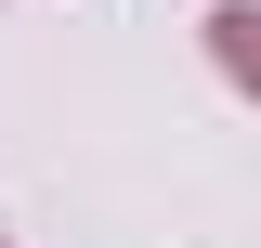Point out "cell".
Returning a JSON list of instances; mask_svg holds the SVG:
<instances>
[{
    "label": "cell",
    "mask_w": 261,
    "mask_h": 248,
    "mask_svg": "<svg viewBox=\"0 0 261 248\" xmlns=\"http://www.w3.org/2000/svg\"><path fill=\"white\" fill-rule=\"evenodd\" d=\"M222 53H235V65L261 79V13H222Z\"/></svg>",
    "instance_id": "6da1fadb"
}]
</instances>
